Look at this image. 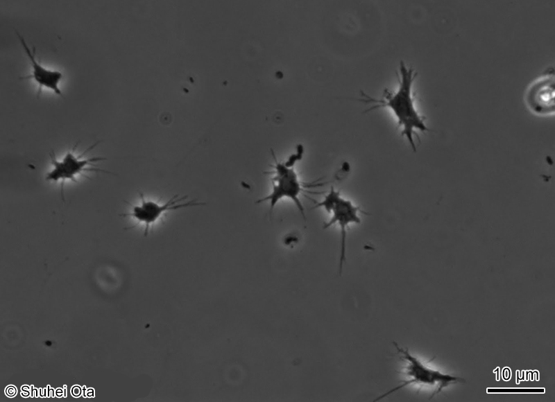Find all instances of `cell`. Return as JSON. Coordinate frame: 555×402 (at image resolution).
Masks as SVG:
<instances>
[{
	"label": "cell",
	"mask_w": 555,
	"mask_h": 402,
	"mask_svg": "<svg viewBox=\"0 0 555 402\" xmlns=\"http://www.w3.org/2000/svg\"><path fill=\"white\" fill-rule=\"evenodd\" d=\"M555 82L554 73L536 81L528 89L526 101L529 109L539 115L554 112Z\"/></svg>",
	"instance_id": "cell-8"
},
{
	"label": "cell",
	"mask_w": 555,
	"mask_h": 402,
	"mask_svg": "<svg viewBox=\"0 0 555 402\" xmlns=\"http://www.w3.org/2000/svg\"><path fill=\"white\" fill-rule=\"evenodd\" d=\"M17 36L23 48L31 66V73L28 76L21 77V80H33L37 85L38 97L42 88L52 90L56 94L63 97L62 92L59 87V84L62 78V73L58 70L49 69L42 66L36 59L35 47L30 48L24 37L16 32Z\"/></svg>",
	"instance_id": "cell-7"
},
{
	"label": "cell",
	"mask_w": 555,
	"mask_h": 402,
	"mask_svg": "<svg viewBox=\"0 0 555 402\" xmlns=\"http://www.w3.org/2000/svg\"><path fill=\"white\" fill-rule=\"evenodd\" d=\"M99 143L97 141L92 144L79 155L76 154L75 152L78 146V143H76L71 150L67 151L60 160L56 157L53 152L49 153L53 168L47 173L45 180L47 181L60 182V193L62 201H65L64 184L66 181H76V177L79 175H83L85 171L107 172L96 168L95 165L99 161L106 160L105 157H87L85 156V154L95 148Z\"/></svg>",
	"instance_id": "cell-5"
},
{
	"label": "cell",
	"mask_w": 555,
	"mask_h": 402,
	"mask_svg": "<svg viewBox=\"0 0 555 402\" xmlns=\"http://www.w3.org/2000/svg\"><path fill=\"white\" fill-rule=\"evenodd\" d=\"M6 392L8 394V396H13L15 395V394L17 392V390H16L15 387L9 386V387H7V389L6 390Z\"/></svg>",
	"instance_id": "cell-10"
},
{
	"label": "cell",
	"mask_w": 555,
	"mask_h": 402,
	"mask_svg": "<svg viewBox=\"0 0 555 402\" xmlns=\"http://www.w3.org/2000/svg\"><path fill=\"white\" fill-rule=\"evenodd\" d=\"M71 393H73V394H74L75 396H79V394H80V389L78 387H77V386H75V387L73 388V390H71Z\"/></svg>",
	"instance_id": "cell-11"
},
{
	"label": "cell",
	"mask_w": 555,
	"mask_h": 402,
	"mask_svg": "<svg viewBox=\"0 0 555 402\" xmlns=\"http://www.w3.org/2000/svg\"><path fill=\"white\" fill-rule=\"evenodd\" d=\"M315 208H323L330 215V218L324 223L323 229L337 225L340 231V254H339V274L343 270V263L345 261L346 236L347 229L351 224L361 222V214L368 215L360 207L355 204L351 200L341 196L339 191L333 187L329 193L320 202H316Z\"/></svg>",
	"instance_id": "cell-3"
},
{
	"label": "cell",
	"mask_w": 555,
	"mask_h": 402,
	"mask_svg": "<svg viewBox=\"0 0 555 402\" xmlns=\"http://www.w3.org/2000/svg\"><path fill=\"white\" fill-rule=\"evenodd\" d=\"M416 76L414 70L407 67L404 62L401 61L397 91L391 92L386 89L379 99L373 98L361 91L360 98L357 99L370 105V107L365 110L366 112L381 107H388L391 110L398 120V127L402 128L401 135L406 137L413 152L416 151L413 137L414 135H417L416 130L420 132L429 130L424 122V119L418 114L414 106L411 90Z\"/></svg>",
	"instance_id": "cell-1"
},
{
	"label": "cell",
	"mask_w": 555,
	"mask_h": 402,
	"mask_svg": "<svg viewBox=\"0 0 555 402\" xmlns=\"http://www.w3.org/2000/svg\"><path fill=\"white\" fill-rule=\"evenodd\" d=\"M487 393L493 394V393H511V394H525V393H545V388H538V387H524V388H515V387H495V388H487Z\"/></svg>",
	"instance_id": "cell-9"
},
{
	"label": "cell",
	"mask_w": 555,
	"mask_h": 402,
	"mask_svg": "<svg viewBox=\"0 0 555 402\" xmlns=\"http://www.w3.org/2000/svg\"><path fill=\"white\" fill-rule=\"evenodd\" d=\"M303 151V147L299 145L297 146L296 152L292 154L285 161H278L274 152H271L274 164L271 166V171L266 172V173L271 175V191L266 196L255 202L257 204L268 202L270 214L272 213L275 205L280 200L288 198L293 201L301 216L305 220V208L300 197L305 192L317 193V192L307 189L321 186L323 184L318 182L319 180L312 182H303L299 178L295 169V164L297 161L302 158Z\"/></svg>",
	"instance_id": "cell-2"
},
{
	"label": "cell",
	"mask_w": 555,
	"mask_h": 402,
	"mask_svg": "<svg viewBox=\"0 0 555 402\" xmlns=\"http://www.w3.org/2000/svg\"><path fill=\"white\" fill-rule=\"evenodd\" d=\"M139 198L140 203L139 204L132 206L130 212L122 213L121 216L123 217L130 216L137 222V224H142L144 226V236L148 235L151 226L155 223L164 213L172 210L203 206L206 204L198 202L196 200L187 201V195H174L163 204L146 200L142 193H139Z\"/></svg>",
	"instance_id": "cell-6"
},
{
	"label": "cell",
	"mask_w": 555,
	"mask_h": 402,
	"mask_svg": "<svg viewBox=\"0 0 555 402\" xmlns=\"http://www.w3.org/2000/svg\"><path fill=\"white\" fill-rule=\"evenodd\" d=\"M393 344L401 357L407 361V365L403 371L407 380L401 381L398 386L390 390L387 392L379 396L374 401H379L386 396L409 385L411 384L425 385L436 386V391L432 395L439 393L443 388L454 384L458 382L464 381L463 378L454 376L447 374H443L437 370H434L425 366L417 358L412 356L407 349L400 347L398 344L393 342Z\"/></svg>",
	"instance_id": "cell-4"
}]
</instances>
